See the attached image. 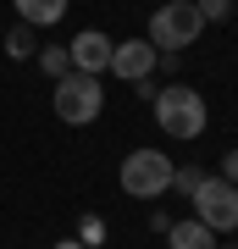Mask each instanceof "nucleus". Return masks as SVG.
Returning a JSON list of instances; mask_svg holds the SVG:
<instances>
[{
    "instance_id": "nucleus-1",
    "label": "nucleus",
    "mask_w": 238,
    "mask_h": 249,
    "mask_svg": "<svg viewBox=\"0 0 238 249\" xmlns=\"http://www.w3.org/2000/svg\"><path fill=\"white\" fill-rule=\"evenodd\" d=\"M155 127L166 139H200L205 133V94L188 89V83H166V89H155Z\"/></svg>"
},
{
    "instance_id": "nucleus-2",
    "label": "nucleus",
    "mask_w": 238,
    "mask_h": 249,
    "mask_svg": "<svg viewBox=\"0 0 238 249\" xmlns=\"http://www.w3.org/2000/svg\"><path fill=\"white\" fill-rule=\"evenodd\" d=\"M55 116H61L67 127H89L100 111H106V83L89 78V72H67V78H55Z\"/></svg>"
},
{
    "instance_id": "nucleus-3",
    "label": "nucleus",
    "mask_w": 238,
    "mask_h": 249,
    "mask_svg": "<svg viewBox=\"0 0 238 249\" xmlns=\"http://www.w3.org/2000/svg\"><path fill=\"white\" fill-rule=\"evenodd\" d=\"M200 28H205V17L194 11V0H166V6H155V17H150V45L161 55H177V50H188L200 39Z\"/></svg>"
},
{
    "instance_id": "nucleus-4",
    "label": "nucleus",
    "mask_w": 238,
    "mask_h": 249,
    "mask_svg": "<svg viewBox=\"0 0 238 249\" xmlns=\"http://www.w3.org/2000/svg\"><path fill=\"white\" fill-rule=\"evenodd\" d=\"M172 166L177 160L166 155V150H133L128 160H122V194H133V199H161L172 188Z\"/></svg>"
},
{
    "instance_id": "nucleus-5",
    "label": "nucleus",
    "mask_w": 238,
    "mask_h": 249,
    "mask_svg": "<svg viewBox=\"0 0 238 249\" xmlns=\"http://www.w3.org/2000/svg\"><path fill=\"white\" fill-rule=\"evenodd\" d=\"M194 216L211 232H233L238 227V188L227 183V178H200V188H194Z\"/></svg>"
},
{
    "instance_id": "nucleus-6",
    "label": "nucleus",
    "mask_w": 238,
    "mask_h": 249,
    "mask_svg": "<svg viewBox=\"0 0 238 249\" xmlns=\"http://www.w3.org/2000/svg\"><path fill=\"white\" fill-rule=\"evenodd\" d=\"M155 61H161V50L150 39H122V45H111V67L106 72H116L122 83H144L155 72Z\"/></svg>"
},
{
    "instance_id": "nucleus-7",
    "label": "nucleus",
    "mask_w": 238,
    "mask_h": 249,
    "mask_svg": "<svg viewBox=\"0 0 238 249\" xmlns=\"http://www.w3.org/2000/svg\"><path fill=\"white\" fill-rule=\"evenodd\" d=\"M111 45H116L111 34H100V28H83V34L67 45V55H72V72H89V78H100V72L111 67Z\"/></svg>"
},
{
    "instance_id": "nucleus-8",
    "label": "nucleus",
    "mask_w": 238,
    "mask_h": 249,
    "mask_svg": "<svg viewBox=\"0 0 238 249\" xmlns=\"http://www.w3.org/2000/svg\"><path fill=\"white\" fill-rule=\"evenodd\" d=\"M166 244H172V249H216V232L205 227L200 216H188V222L166 227Z\"/></svg>"
},
{
    "instance_id": "nucleus-9",
    "label": "nucleus",
    "mask_w": 238,
    "mask_h": 249,
    "mask_svg": "<svg viewBox=\"0 0 238 249\" xmlns=\"http://www.w3.org/2000/svg\"><path fill=\"white\" fill-rule=\"evenodd\" d=\"M11 6H17V17L28 28H50V22L67 17V0H11Z\"/></svg>"
},
{
    "instance_id": "nucleus-10",
    "label": "nucleus",
    "mask_w": 238,
    "mask_h": 249,
    "mask_svg": "<svg viewBox=\"0 0 238 249\" xmlns=\"http://www.w3.org/2000/svg\"><path fill=\"white\" fill-rule=\"evenodd\" d=\"M39 55V67L50 72V78H67L72 72V55H67V45H44V50H34Z\"/></svg>"
},
{
    "instance_id": "nucleus-11",
    "label": "nucleus",
    "mask_w": 238,
    "mask_h": 249,
    "mask_svg": "<svg viewBox=\"0 0 238 249\" xmlns=\"http://www.w3.org/2000/svg\"><path fill=\"white\" fill-rule=\"evenodd\" d=\"M6 50L17 55V61H28V55H34V28H28V22L11 28V34H6Z\"/></svg>"
},
{
    "instance_id": "nucleus-12",
    "label": "nucleus",
    "mask_w": 238,
    "mask_h": 249,
    "mask_svg": "<svg viewBox=\"0 0 238 249\" xmlns=\"http://www.w3.org/2000/svg\"><path fill=\"white\" fill-rule=\"evenodd\" d=\"M200 178H205L200 166H172V188H177V194H194V188H200Z\"/></svg>"
},
{
    "instance_id": "nucleus-13",
    "label": "nucleus",
    "mask_w": 238,
    "mask_h": 249,
    "mask_svg": "<svg viewBox=\"0 0 238 249\" xmlns=\"http://www.w3.org/2000/svg\"><path fill=\"white\" fill-rule=\"evenodd\" d=\"M194 11H200L205 22H221V17L233 11V0H194Z\"/></svg>"
},
{
    "instance_id": "nucleus-14",
    "label": "nucleus",
    "mask_w": 238,
    "mask_h": 249,
    "mask_svg": "<svg viewBox=\"0 0 238 249\" xmlns=\"http://www.w3.org/2000/svg\"><path fill=\"white\" fill-rule=\"evenodd\" d=\"M221 178H227V183L238 188V150H227V160H221Z\"/></svg>"
},
{
    "instance_id": "nucleus-15",
    "label": "nucleus",
    "mask_w": 238,
    "mask_h": 249,
    "mask_svg": "<svg viewBox=\"0 0 238 249\" xmlns=\"http://www.w3.org/2000/svg\"><path fill=\"white\" fill-rule=\"evenodd\" d=\"M100 238H106V227H100V222H83V238L78 244H100Z\"/></svg>"
},
{
    "instance_id": "nucleus-16",
    "label": "nucleus",
    "mask_w": 238,
    "mask_h": 249,
    "mask_svg": "<svg viewBox=\"0 0 238 249\" xmlns=\"http://www.w3.org/2000/svg\"><path fill=\"white\" fill-rule=\"evenodd\" d=\"M55 249H83V244H78V238H67V244H55Z\"/></svg>"
},
{
    "instance_id": "nucleus-17",
    "label": "nucleus",
    "mask_w": 238,
    "mask_h": 249,
    "mask_svg": "<svg viewBox=\"0 0 238 249\" xmlns=\"http://www.w3.org/2000/svg\"><path fill=\"white\" fill-rule=\"evenodd\" d=\"M216 249H238V244H216Z\"/></svg>"
}]
</instances>
